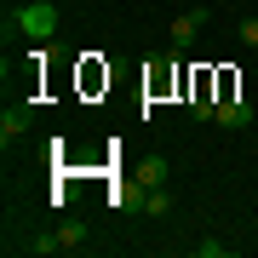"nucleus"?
Wrapping results in <instances>:
<instances>
[{
  "instance_id": "obj_1",
  "label": "nucleus",
  "mask_w": 258,
  "mask_h": 258,
  "mask_svg": "<svg viewBox=\"0 0 258 258\" xmlns=\"http://www.w3.org/2000/svg\"><path fill=\"white\" fill-rule=\"evenodd\" d=\"M18 35L52 40L57 35V6H52V0H29V6H18Z\"/></svg>"
},
{
  "instance_id": "obj_2",
  "label": "nucleus",
  "mask_w": 258,
  "mask_h": 258,
  "mask_svg": "<svg viewBox=\"0 0 258 258\" xmlns=\"http://www.w3.org/2000/svg\"><path fill=\"white\" fill-rule=\"evenodd\" d=\"M23 132H29V103H6V115H0V144L12 149Z\"/></svg>"
},
{
  "instance_id": "obj_3",
  "label": "nucleus",
  "mask_w": 258,
  "mask_h": 258,
  "mask_svg": "<svg viewBox=\"0 0 258 258\" xmlns=\"http://www.w3.org/2000/svg\"><path fill=\"white\" fill-rule=\"evenodd\" d=\"M201 29H207V12H201V6H195V12H184V18H172V52H184L189 40L201 35Z\"/></svg>"
},
{
  "instance_id": "obj_4",
  "label": "nucleus",
  "mask_w": 258,
  "mask_h": 258,
  "mask_svg": "<svg viewBox=\"0 0 258 258\" xmlns=\"http://www.w3.org/2000/svg\"><path fill=\"white\" fill-rule=\"evenodd\" d=\"M218 126H224V132L252 126V103H247V98H224V103H218Z\"/></svg>"
},
{
  "instance_id": "obj_5",
  "label": "nucleus",
  "mask_w": 258,
  "mask_h": 258,
  "mask_svg": "<svg viewBox=\"0 0 258 258\" xmlns=\"http://www.w3.org/2000/svg\"><path fill=\"white\" fill-rule=\"evenodd\" d=\"M132 207H144L149 218H166V212H172V195H166V184H155V189H132Z\"/></svg>"
},
{
  "instance_id": "obj_6",
  "label": "nucleus",
  "mask_w": 258,
  "mask_h": 258,
  "mask_svg": "<svg viewBox=\"0 0 258 258\" xmlns=\"http://www.w3.org/2000/svg\"><path fill=\"white\" fill-rule=\"evenodd\" d=\"M57 241H63V252H81L86 241H92V224H81V218H63V224H57Z\"/></svg>"
},
{
  "instance_id": "obj_7",
  "label": "nucleus",
  "mask_w": 258,
  "mask_h": 258,
  "mask_svg": "<svg viewBox=\"0 0 258 258\" xmlns=\"http://www.w3.org/2000/svg\"><path fill=\"white\" fill-rule=\"evenodd\" d=\"M166 178H172V166H166L161 155H149V161L138 166V189H155V184H166Z\"/></svg>"
},
{
  "instance_id": "obj_8",
  "label": "nucleus",
  "mask_w": 258,
  "mask_h": 258,
  "mask_svg": "<svg viewBox=\"0 0 258 258\" xmlns=\"http://www.w3.org/2000/svg\"><path fill=\"white\" fill-rule=\"evenodd\" d=\"M18 247H23V252H40V258H46V252H63V241H57V230H40V235L18 241Z\"/></svg>"
},
{
  "instance_id": "obj_9",
  "label": "nucleus",
  "mask_w": 258,
  "mask_h": 258,
  "mask_svg": "<svg viewBox=\"0 0 258 258\" xmlns=\"http://www.w3.org/2000/svg\"><path fill=\"white\" fill-rule=\"evenodd\" d=\"M195 252H201V258H224L230 247H224V241H195Z\"/></svg>"
},
{
  "instance_id": "obj_10",
  "label": "nucleus",
  "mask_w": 258,
  "mask_h": 258,
  "mask_svg": "<svg viewBox=\"0 0 258 258\" xmlns=\"http://www.w3.org/2000/svg\"><path fill=\"white\" fill-rule=\"evenodd\" d=\"M241 40H247V46H258V18H247V23H241Z\"/></svg>"
}]
</instances>
